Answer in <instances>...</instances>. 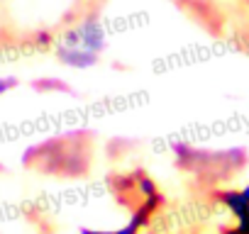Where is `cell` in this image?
Masks as SVG:
<instances>
[{
  "label": "cell",
  "instance_id": "3957f363",
  "mask_svg": "<svg viewBox=\"0 0 249 234\" xmlns=\"http://www.w3.org/2000/svg\"><path fill=\"white\" fill-rule=\"evenodd\" d=\"M56 56L64 66H71V68H90L98 64V54L88 51V49H81V47H59L56 49Z\"/></svg>",
  "mask_w": 249,
  "mask_h": 234
},
{
  "label": "cell",
  "instance_id": "6da1fadb",
  "mask_svg": "<svg viewBox=\"0 0 249 234\" xmlns=\"http://www.w3.org/2000/svg\"><path fill=\"white\" fill-rule=\"evenodd\" d=\"M61 44H64V47H81V49H88V51H93V54L100 56V51L107 47L103 22H100L95 15H88V17L81 20L76 27L66 30Z\"/></svg>",
  "mask_w": 249,
  "mask_h": 234
},
{
  "label": "cell",
  "instance_id": "7a4b0ae2",
  "mask_svg": "<svg viewBox=\"0 0 249 234\" xmlns=\"http://www.w3.org/2000/svg\"><path fill=\"white\" fill-rule=\"evenodd\" d=\"M217 202L237 219V222H247L249 219V185L234 190V188H227V190H217L215 193Z\"/></svg>",
  "mask_w": 249,
  "mask_h": 234
},
{
  "label": "cell",
  "instance_id": "8992f818",
  "mask_svg": "<svg viewBox=\"0 0 249 234\" xmlns=\"http://www.w3.org/2000/svg\"><path fill=\"white\" fill-rule=\"evenodd\" d=\"M234 227H237L239 234H249V219H247V222H237Z\"/></svg>",
  "mask_w": 249,
  "mask_h": 234
},
{
  "label": "cell",
  "instance_id": "277c9868",
  "mask_svg": "<svg viewBox=\"0 0 249 234\" xmlns=\"http://www.w3.org/2000/svg\"><path fill=\"white\" fill-rule=\"evenodd\" d=\"M32 88L39 90V93H73V88L69 83H64L61 78H39V81H32Z\"/></svg>",
  "mask_w": 249,
  "mask_h": 234
},
{
  "label": "cell",
  "instance_id": "52a82bcc",
  "mask_svg": "<svg viewBox=\"0 0 249 234\" xmlns=\"http://www.w3.org/2000/svg\"><path fill=\"white\" fill-rule=\"evenodd\" d=\"M222 234H239L237 227H230V229H222Z\"/></svg>",
  "mask_w": 249,
  "mask_h": 234
},
{
  "label": "cell",
  "instance_id": "5b68a950",
  "mask_svg": "<svg viewBox=\"0 0 249 234\" xmlns=\"http://www.w3.org/2000/svg\"><path fill=\"white\" fill-rule=\"evenodd\" d=\"M15 85H18V78H13V76H8V78H0V95L8 93V90H13Z\"/></svg>",
  "mask_w": 249,
  "mask_h": 234
}]
</instances>
